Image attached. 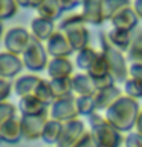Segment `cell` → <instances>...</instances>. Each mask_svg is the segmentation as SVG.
<instances>
[{"label":"cell","mask_w":142,"mask_h":147,"mask_svg":"<svg viewBox=\"0 0 142 147\" xmlns=\"http://www.w3.org/2000/svg\"><path fill=\"white\" fill-rule=\"evenodd\" d=\"M84 0H60V6H61L63 12H69L72 9H75L76 6H82Z\"/></svg>","instance_id":"cell-38"},{"label":"cell","mask_w":142,"mask_h":147,"mask_svg":"<svg viewBox=\"0 0 142 147\" xmlns=\"http://www.w3.org/2000/svg\"><path fill=\"white\" fill-rule=\"evenodd\" d=\"M25 67L21 57L14 55L8 51L0 52V78L3 80H9L14 78L17 74L21 72V69Z\"/></svg>","instance_id":"cell-10"},{"label":"cell","mask_w":142,"mask_h":147,"mask_svg":"<svg viewBox=\"0 0 142 147\" xmlns=\"http://www.w3.org/2000/svg\"><path fill=\"white\" fill-rule=\"evenodd\" d=\"M37 12H38L37 17H41L44 20H49L54 23L58 18H61V16H63V9L60 6V0H43V3L37 8Z\"/></svg>","instance_id":"cell-22"},{"label":"cell","mask_w":142,"mask_h":147,"mask_svg":"<svg viewBox=\"0 0 142 147\" xmlns=\"http://www.w3.org/2000/svg\"><path fill=\"white\" fill-rule=\"evenodd\" d=\"M34 95L40 100V103H43L48 109L57 101V98H55V95L52 92V87H50V81L49 80H41Z\"/></svg>","instance_id":"cell-28"},{"label":"cell","mask_w":142,"mask_h":147,"mask_svg":"<svg viewBox=\"0 0 142 147\" xmlns=\"http://www.w3.org/2000/svg\"><path fill=\"white\" fill-rule=\"evenodd\" d=\"M131 8L135 9V12L137 14V17L142 20V0H133Z\"/></svg>","instance_id":"cell-41"},{"label":"cell","mask_w":142,"mask_h":147,"mask_svg":"<svg viewBox=\"0 0 142 147\" xmlns=\"http://www.w3.org/2000/svg\"><path fill=\"white\" fill-rule=\"evenodd\" d=\"M49 113H50V118L57 119V121L63 124L78 119L80 110H78V104H76V96L69 95L66 98L57 100L49 107Z\"/></svg>","instance_id":"cell-5"},{"label":"cell","mask_w":142,"mask_h":147,"mask_svg":"<svg viewBox=\"0 0 142 147\" xmlns=\"http://www.w3.org/2000/svg\"><path fill=\"white\" fill-rule=\"evenodd\" d=\"M41 80H43V78L38 77V75H35V74L21 75V77H18L15 80V83H14V90H15V94L20 96V98L34 95Z\"/></svg>","instance_id":"cell-14"},{"label":"cell","mask_w":142,"mask_h":147,"mask_svg":"<svg viewBox=\"0 0 142 147\" xmlns=\"http://www.w3.org/2000/svg\"><path fill=\"white\" fill-rule=\"evenodd\" d=\"M63 129H64V124L63 123H60L57 121V119H54V118H50L48 124H46V127H44V132H43V140L46 144H49V146H57V142L60 141V136H61V133H63Z\"/></svg>","instance_id":"cell-25"},{"label":"cell","mask_w":142,"mask_h":147,"mask_svg":"<svg viewBox=\"0 0 142 147\" xmlns=\"http://www.w3.org/2000/svg\"><path fill=\"white\" fill-rule=\"evenodd\" d=\"M67 38L70 41L73 51L76 52H81L82 49L89 48V43H90V32L89 29L84 26V28H80V29H75V31H70L67 32Z\"/></svg>","instance_id":"cell-24"},{"label":"cell","mask_w":142,"mask_h":147,"mask_svg":"<svg viewBox=\"0 0 142 147\" xmlns=\"http://www.w3.org/2000/svg\"><path fill=\"white\" fill-rule=\"evenodd\" d=\"M135 129H136V132H137V133H139V135L142 136V110H141L139 117H137V121H136V126H135Z\"/></svg>","instance_id":"cell-42"},{"label":"cell","mask_w":142,"mask_h":147,"mask_svg":"<svg viewBox=\"0 0 142 147\" xmlns=\"http://www.w3.org/2000/svg\"><path fill=\"white\" fill-rule=\"evenodd\" d=\"M122 96V90L118 86L109 87L104 90H98V94L95 95V101H96V110H107L116 103V101Z\"/></svg>","instance_id":"cell-17"},{"label":"cell","mask_w":142,"mask_h":147,"mask_svg":"<svg viewBox=\"0 0 142 147\" xmlns=\"http://www.w3.org/2000/svg\"><path fill=\"white\" fill-rule=\"evenodd\" d=\"M17 117V107L9 101H2L0 103V126L8 123L9 119Z\"/></svg>","instance_id":"cell-33"},{"label":"cell","mask_w":142,"mask_h":147,"mask_svg":"<svg viewBox=\"0 0 142 147\" xmlns=\"http://www.w3.org/2000/svg\"><path fill=\"white\" fill-rule=\"evenodd\" d=\"M89 126L98 147H121L125 140L122 136V132L113 127L107 121V118L98 112L89 117Z\"/></svg>","instance_id":"cell-2"},{"label":"cell","mask_w":142,"mask_h":147,"mask_svg":"<svg viewBox=\"0 0 142 147\" xmlns=\"http://www.w3.org/2000/svg\"><path fill=\"white\" fill-rule=\"evenodd\" d=\"M46 51L52 58H69L75 52L67 35L60 31H55L52 37L46 41Z\"/></svg>","instance_id":"cell-9"},{"label":"cell","mask_w":142,"mask_h":147,"mask_svg":"<svg viewBox=\"0 0 142 147\" xmlns=\"http://www.w3.org/2000/svg\"><path fill=\"white\" fill-rule=\"evenodd\" d=\"M87 133L86 130V123L82 119H75V121L66 123L63 129V133L60 136V141L57 142L55 147H75L78 142L82 140Z\"/></svg>","instance_id":"cell-8"},{"label":"cell","mask_w":142,"mask_h":147,"mask_svg":"<svg viewBox=\"0 0 142 147\" xmlns=\"http://www.w3.org/2000/svg\"><path fill=\"white\" fill-rule=\"evenodd\" d=\"M49 81H50V87H52V92L57 100L73 95L72 77L70 78H60V80H49Z\"/></svg>","instance_id":"cell-27"},{"label":"cell","mask_w":142,"mask_h":147,"mask_svg":"<svg viewBox=\"0 0 142 147\" xmlns=\"http://www.w3.org/2000/svg\"><path fill=\"white\" fill-rule=\"evenodd\" d=\"M57 31L55 29V23L44 20L41 17H35L34 20L31 22V35L35 37L37 40H40L41 43H46L52 34Z\"/></svg>","instance_id":"cell-15"},{"label":"cell","mask_w":142,"mask_h":147,"mask_svg":"<svg viewBox=\"0 0 142 147\" xmlns=\"http://www.w3.org/2000/svg\"><path fill=\"white\" fill-rule=\"evenodd\" d=\"M125 147H142V136L137 132H130L124 140Z\"/></svg>","instance_id":"cell-37"},{"label":"cell","mask_w":142,"mask_h":147,"mask_svg":"<svg viewBox=\"0 0 142 147\" xmlns=\"http://www.w3.org/2000/svg\"><path fill=\"white\" fill-rule=\"evenodd\" d=\"M3 34V25H2V22H0V37H2Z\"/></svg>","instance_id":"cell-44"},{"label":"cell","mask_w":142,"mask_h":147,"mask_svg":"<svg viewBox=\"0 0 142 147\" xmlns=\"http://www.w3.org/2000/svg\"><path fill=\"white\" fill-rule=\"evenodd\" d=\"M87 25L82 12H69L66 14V17L60 18L58 25H57V31L63 32V34H67L70 31L80 29V28H84Z\"/></svg>","instance_id":"cell-20"},{"label":"cell","mask_w":142,"mask_h":147,"mask_svg":"<svg viewBox=\"0 0 142 147\" xmlns=\"http://www.w3.org/2000/svg\"><path fill=\"white\" fill-rule=\"evenodd\" d=\"M72 86L76 96H95L98 94L93 78L87 74H75L72 77Z\"/></svg>","instance_id":"cell-11"},{"label":"cell","mask_w":142,"mask_h":147,"mask_svg":"<svg viewBox=\"0 0 142 147\" xmlns=\"http://www.w3.org/2000/svg\"><path fill=\"white\" fill-rule=\"evenodd\" d=\"M131 0H104L102 3V18L104 22H112L121 11L130 8Z\"/></svg>","instance_id":"cell-23"},{"label":"cell","mask_w":142,"mask_h":147,"mask_svg":"<svg viewBox=\"0 0 142 147\" xmlns=\"http://www.w3.org/2000/svg\"><path fill=\"white\" fill-rule=\"evenodd\" d=\"M48 74L50 80H60V78L73 77V64L69 58H50L48 64Z\"/></svg>","instance_id":"cell-12"},{"label":"cell","mask_w":142,"mask_h":147,"mask_svg":"<svg viewBox=\"0 0 142 147\" xmlns=\"http://www.w3.org/2000/svg\"><path fill=\"white\" fill-rule=\"evenodd\" d=\"M107 38L110 41V45L113 48H116L118 51L121 52H128L130 51V46H131V41H133V34L128 31H122V29H110L107 32Z\"/></svg>","instance_id":"cell-19"},{"label":"cell","mask_w":142,"mask_h":147,"mask_svg":"<svg viewBox=\"0 0 142 147\" xmlns=\"http://www.w3.org/2000/svg\"><path fill=\"white\" fill-rule=\"evenodd\" d=\"M99 45H101V52L104 54L105 60H107L109 71L115 78V81L125 83L128 80V66H127V60L124 57V52L118 51L116 48H113L110 45L107 34L99 35Z\"/></svg>","instance_id":"cell-3"},{"label":"cell","mask_w":142,"mask_h":147,"mask_svg":"<svg viewBox=\"0 0 142 147\" xmlns=\"http://www.w3.org/2000/svg\"><path fill=\"white\" fill-rule=\"evenodd\" d=\"M128 77L135 78L142 86V64L141 63H130L128 64Z\"/></svg>","instance_id":"cell-36"},{"label":"cell","mask_w":142,"mask_h":147,"mask_svg":"<svg viewBox=\"0 0 142 147\" xmlns=\"http://www.w3.org/2000/svg\"><path fill=\"white\" fill-rule=\"evenodd\" d=\"M86 74H87V75H90L92 78H99V77H104V75H107V74H110L107 60H105L104 54L101 52V51H99L98 58L95 60V63L92 64V67H90Z\"/></svg>","instance_id":"cell-30"},{"label":"cell","mask_w":142,"mask_h":147,"mask_svg":"<svg viewBox=\"0 0 142 147\" xmlns=\"http://www.w3.org/2000/svg\"><path fill=\"white\" fill-rule=\"evenodd\" d=\"M102 3L104 0H84L82 3V16H84L87 25L101 26L104 23L102 18Z\"/></svg>","instance_id":"cell-13"},{"label":"cell","mask_w":142,"mask_h":147,"mask_svg":"<svg viewBox=\"0 0 142 147\" xmlns=\"http://www.w3.org/2000/svg\"><path fill=\"white\" fill-rule=\"evenodd\" d=\"M75 147H98L96 146V142L93 140V135H92V132H87L84 136H82V140L78 142Z\"/></svg>","instance_id":"cell-40"},{"label":"cell","mask_w":142,"mask_h":147,"mask_svg":"<svg viewBox=\"0 0 142 147\" xmlns=\"http://www.w3.org/2000/svg\"><path fill=\"white\" fill-rule=\"evenodd\" d=\"M50 113L49 109L41 112L38 115H32V117H20L21 118V130H23V140L27 141H37L43 138L44 127L48 124Z\"/></svg>","instance_id":"cell-6"},{"label":"cell","mask_w":142,"mask_h":147,"mask_svg":"<svg viewBox=\"0 0 142 147\" xmlns=\"http://www.w3.org/2000/svg\"><path fill=\"white\" fill-rule=\"evenodd\" d=\"M139 20H141V18L137 17V14L135 12V9L130 6V8L121 11L110 23H112V26L115 28V29H122V31L131 32L137 26Z\"/></svg>","instance_id":"cell-16"},{"label":"cell","mask_w":142,"mask_h":147,"mask_svg":"<svg viewBox=\"0 0 142 147\" xmlns=\"http://www.w3.org/2000/svg\"><path fill=\"white\" fill-rule=\"evenodd\" d=\"M2 101H6V100H3V98H2V96H0V103H2Z\"/></svg>","instance_id":"cell-46"},{"label":"cell","mask_w":142,"mask_h":147,"mask_svg":"<svg viewBox=\"0 0 142 147\" xmlns=\"http://www.w3.org/2000/svg\"><path fill=\"white\" fill-rule=\"evenodd\" d=\"M93 81H95V86L98 90H104V89H109V87L116 86L115 84L116 81H115V78L112 77V74H107V75L99 77V78H93Z\"/></svg>","instance_id":"cell-35"},{"label":"cell","mask_w":142,"mask_h":147,"mask_svg":"<svg viewBox=\"0 0 142 147\" xmlns=\"http://www.w3.org/2000/svg\"><path fill=\"white\" fill-rule=\"evenodd\" d=\"M18 3L15 0H0V22L9 20L17 14Z\"/></svg>","instance_id":"cell-32"},{"label":"cell","mask_w":142,"mask_h":147,"mask_svg":"<svg viewBox=\"0 0 142 147\" xmlns=\"http://www.w3.org/2000/svg\"><path fill=\"white\" fill-rule=\"evenodd\" d=\"M23 64L31 72H41L49 64V54L46 51V45H43L35 37H31L29 46L21 55Z\"/></svg>","instance_id":"cell-4"},{"label":"cell","mask_w":142,"mask_h":147,"mask_svg":"<svg viewBox=\"0 0 142 147\" xmlns=\"http://www.w3.org/2000/svg\"><path fill=\"white\" fill-rule=\"evenodd\" d=\"M3 142V138H2V133H0V144Z\"/></svg>","instance_id":"cell-45"},{"label":"cell","mask_w":142,"mask_h":147,"mask_svg":"<svg viewBox=\"0 0 142 147\" xmlns=\"http://www.w3.org/2000/svg\"><path fill=\"white\" fill-rule=\"evenodd\" d=\"M18 110H20L21 117H32V115H38L44 110H48V107L40 103V100L35 95L29 96H23L18 101Z\"/></svg>","instance_id":"cell-21"},{"label":"cell","mask_w":142,"mask_h":147,"mask_svg":"<svg viewBox=\"0 0 142 147\" xmlns=\"http://www.w3.org/2000/svg\"><path fill=\"white\" fill-rule=\"evenodd\" d=\"M3 142L8 144H17L20 140H23V130H21V118H12L3 126H0Z\"/></svg>","instance_id":"cell-18"},{"label":"cell","mask_w":142,"mask_h":147,"mask_svg":"<svg viewBox=\"0 0 142 147\" xmlns=\"http://www.w3.org/2000/svg\"><path fill=\"white\" fill-rule=\"evenodd\" d=\"M98 55H99V51H96L95 48H92V46L82 49L81 52L76 54V58H75V63H76L78 69H81V71L86 74L92 67V64L95 63V60L98 58Z\"/></svg>","instance_id":"cell-26"},{"label":"cell","mask_w":142,"mask_h":147,"mask_svg":"<svg viewBox=\"0 0 142 147\" xmlns=\"http://www.w3.org/2000/svg\"><path fill=\"white\" fill-rule=\"evenodd\" d=\"M124 90H125V95L133 98V100L142 98V86L135 80V78L128 77V80L124 83Z\"/></svg>","instance_id":"cell-34"},{"label":"cell","mask_w":142,"mask_h":147,"mask_svg":"<svg viewBox=\"0 0 142 147\" xmlns=\"http://www.w3.org/2000/svg\"><path fill=\"white\" fill-rule=\"evenodd\" d=\"M76 104H78L80 115H84L87 118H89L90 115L98 112V110H96L95 96H76Z\"/></svg>","instance_id":"cell-31"},{"label":"cell","mask_w":142,"mask_h":147,"mask_svg":"<svg viewBox=\"0 0 142 147\" xmlns=\"http://www.w3.org/2000/svg\"><path fill=\"white\" fill-rule=\"evenodd\" d=\"M12 87H14V84H11L9 80H3V78H0V96H2L3 100H6L9 96Z\"/></svg>","instance_id":"cell-39"},{"label":"cell","mask_w":142,"mask_h":147,"mask_svg":"<svg viewBox=\"0 0 142 147\" xmlns=\"http://www.w3.org/2000/svg\"><path fill=\"white\" fill-rule=\"evenodd\" d=\"M127 58L131 63L142 64V29H139L133 35V41H131L130 51L127 52Z\"/></svg>","instance_id":"cell-29"},{"label":"cell","mask_w":142,"mask_h":147,"mask_svg":"<svg viewBox=\"0 0 142 147\" xmlns=\"http://www.w3.org/2000/svg\"><path fill=\"white\" fill-rule=\"evenodd\" d=\"M15 2L18 3V6H21V8H29L31 0H15Z\"/></svg>","instance_id":"cell-43"},{"label":"cell","mask_w":142,"mask_h":147,"mask_svg":"<svg viewBox=\"0 0 142 147\" xmlns=\"http://www.w3.org/2000/svg\"><path fill=\"white\" fill-rule=\"evenodd\" d=\"M141 113L139 109V101L133 100L130 96H121L107 112L104 113V117L107 118V121L112 124L113 127H116L119 132H130L133 127L136 126L137 117Z\"/></svg>","instance_id":"cell-1"},{"label":"cell","mask_w":142,"mask_h":147,"mask_svg":"<svg viewBox=\"0 0 142 147\" xmlns=\"http://www.w3.org/2000/svg\"><path fill=\"white\" fill-rule=\"evenodd\" d=\"M31 37H32L31 32L26 28H21V26L11 28L5 34V51L21 57L26 48L29 46Z\"/></svg>","instance_id":"cell-7"}]
</instances>
